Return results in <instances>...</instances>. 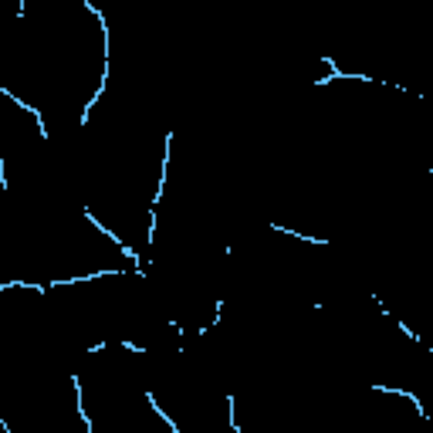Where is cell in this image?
<instances>
[{"label": "cell", "mask_w": 433, "mask_h": 433, "mask_svg": "<svg viewBox=\"0 0 433 433\" xmlns=\"http://www.w3.org/2000/svg\"><path fill=\"white\" fill-rule=\"evenodd\" d=\"M146 399H149V406H152V410H156V413H159V416H163V420H166V427H170V430L176 433V423H173L170 416L163 413V406H159V403H156V396H152V393H146Z\"/></svg>", "instance_id": "obj_1"}]
</instances>
